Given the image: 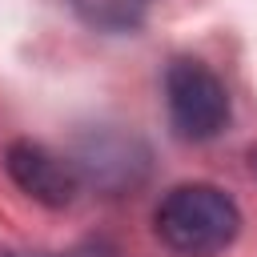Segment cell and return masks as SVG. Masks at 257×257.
<instances>
[{
	"instance_id": "2",
	"label": "cell",
	"mask_w": 257,
	"mask_h": 257,
	"mask_svg": "<svg viewBox=\"0 0 257 257\" xmlns=\"http://www.w3.org/2000/svg\"><path fill=\"white\" fill-rule=\"evenodd\" d=\"M165 104L181 141H213L229 124V88L197 56H177L165 72Z\"/></svg>"
},
{
	"instance_id": "1",
	"label": "cell",
	"mask_w": 257,
	"mask_h": 257,
	"mask_svg": "<svg viewBox=\"0 0 257 257\" xmlns=\"http://www.w3.org/2000/svg\"><path fill=\"white\" fill-rule=\"evenodd\" d=\"M153 225L161 245H169L177 257H217L237 241L241 209L221 185L189 181L161 197Z\"/></svg>"
},
{
	"instance_id": "4",
	"label": "cell",
	"mask_w": 257,
	"mask_h": 257,
	"mask_svg": "<svg viewBox=\"0 0 257 257\" xmlns=\"http://www.w3.org/2000/svg\"><path fill=\"white\" fill-rule=\"evenodd\" d=\"M68 8L76 12L80 24H88L92 32H108V36H124L137 32L153 8V0H68Z\"/></svg>"
},
{
	"instance_id": "3",
	"label": "cell",
	"mask_w": 257,
	"mask_h": 257,
	"mask_svg": "<svg viewBox=\"0 0 257 257\" xmlns=\"http://www.w3.org/2000/svg\"><path fill=\"white\" fill-rule=\"evenodd\" d=\"M4 169H8V177L20 193H28L32 201H40L48 209L72 205L80 185H84L76 161L56 157L52 149H44L36 141H12L8 153H4Z\"/></svg>"
},
{
	"instance_id": "5",
	"label": "cell",
	"mask_w": 257,
	"mask_h": 257,
	"mask_svg": "<svg viewBox=\"0 0 257 257\" xmlns=\"http://www.w3.org/2000/svg\"><path fill=\"white\" fill-rule=\"evenodd\" d=\"M8 257H16V253H8ZM36 257H56V253H36Z\"/></svg>"
}]
</instances>
